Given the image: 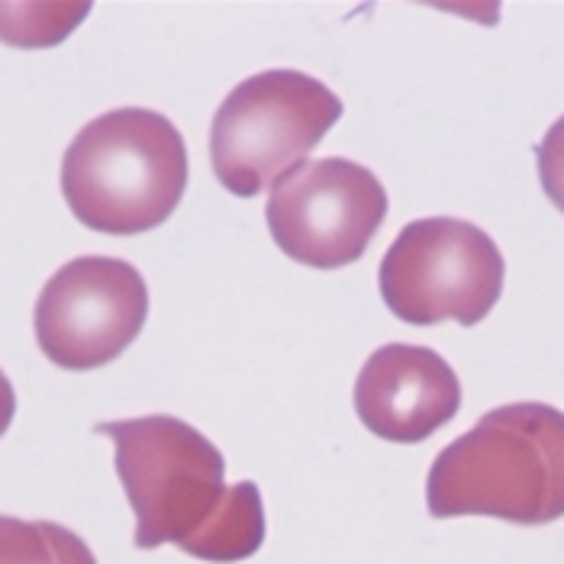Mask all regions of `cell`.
Instances as JSON below:
<instances>
[{
	"mask_svg": "<svg viewBox=\"0 0 564 564\" xmlns=\"http://www.w3.org/2000/svg\"><path fill=\"white\" fill-rule=\"evenodd\" d=\"M13 413H17V393H13L10 378L0 371V435L10 430V423H13Z\"/></svg>",
	"mask_w": 564,
	"mask_h": 564,
	"instance_id": "cell-12",
	"label": "cell"
},
{
	"mask_svg": "<svg viewBox=\"0 0 564 564\" xmlns=\"http://www.w3.org/2000/svg\"><path fill=\"white\" fill-rule=\"evenodd\" d=\"M0 564H97L82 535L58 522L0 513Z\"/></svg>",
	"mask_w": 564,
	"mask_h": 564,
	"instance_id": "cell-9",
	"label": "cell"
},
{
	"mask_svg": "<svg viewBox=\"0 0 564 564\" xmlns=\"http://www.w3.org/2000/svg\"><path fill=\"white\" fill-rule=\"evenodd\" d=\"M149 319V288L130 261L82 256L62 264L33 310L43 355L65 371H94L120 358Z\"/></svg>",
	"mask_w": 564,
	"mask_h": 564,
	"instance_id": "cell-7",
	"label": "cell"
},
{
	"mask_svg": "<svg viewBox=\"0 0 564 564\" xmlns=\"http://www.w3.org/2000/svg\"><path fill=\"white\" fill-rule=\"evenodd\" d=\"M384 217V184L351 159L304 162L274 184L264 207L274 246L288 259L319 271L355 264Z\"/></svg>",
	"mask_w": 564,
	"mask_h": 564,
	"instance_id": "cell-6",
	"label": "cell"
},
{
	"mask_svg": "<svg viewBox=\"0 0 564 564\" xmlns=\"http://www.w3.org/2000/svg\"><path fill=\"white\" fill-rule=\"evenodd\" d=\"M90 13V3H0V40L17 48L62 43Z\"/></svg>",
	"mask_w": 564,
	"mask_h": 564,
	"instance_id": "cell-10",
	"label": "cell"
},
{
	"mask_svg": "<svg viewBox=\"0 0 564 564\" xmlns=\"http://www.w3.org/2000/svg\"><path fill=\"white\" fill-rule=\"evenodd\" d=\"M497 242L468 219L426 217L400 229L381 259V297L410 326H478L503 294Z\"/></svg>",
	"mask_w": 564,
	"mask_h": 564,
	"instance_id": "cell-5",
	"label": "cell"
},
{
	"mask_svg": "<svg viewBox=\"0 0 564 564\" xmlns=\"http://www.w3.org/2000/svg\"><path fill=\"white\" fill-rule=\"evenodd\" d=\"M113 438V465L135 513V549L177 545L200 562L252 558L264 542V503L252 480L226 487L217 445L174 416L97 423Z\"/></svg>",
	"mask_w": 564,
	"mask_h": 564,
	"instance_id": "cell-1",
	"label": "cell"
},
{
	"mask_svg": "<svg viewBox=\"0 0 564 564\" xmlns=\"http://www.w3.org/2000/svg\"><path fill=\"white\" fill-rule=\"evenodd\" d=\"M435 520L494 517L549 525L564 517V413L549 403H507L435 455L426 478Z\"/></svg>",
	"mask_w": 564,
	"mask_h": 564,
	"instance_id": "cell-2",
	"label": "cell"
},
{
	"mask_svg": "<svg viewBox=\"0 0 564 564\" xmlns=\"http://www.w3.org/2000/svg\"><path fill=\"white\" fill-rule=\"evenodd\" d=\"M462 410L455 368L426 346L391 343L371 351L355 381V413L384 442L413 445L448 426Z\"/></svg>",
	"mask_w": 564,
	"mask_h": 564,
	"instance_id": "cell-8",
	"label": "cell"
},
{
	"mask_svg": "<svg viewBox=\"0 0 564 564\" xmlns=\"http://www.w3.org/2000/svg\"><path fill=\"white\" fill-rule=\"evenodd\" d=\"M343 110L333 87L294 68L246 78L226 94L210 127L217 181L236 197H259L304 165Z\"/></svg>",
	"mask_w": 564,
	"mask_h": 564,
	"instance_id": "cell-4",
	"label": "cell"
},
{
	"mask_svg": "<svg viewBox=\"0 0 564 564\" xmlns=\"http://www.w3.org/2000/svg\"><path fill=\"white\" fill-rule=\"evenodd\" d=\"M535 162L545 197L564 214V117H558L535 145Z\"/></svg>",
	"mask_w": 564,
	"mask_h": 564,
	"instance_id": "cell-11",
	"label": "cell"
},
{
	"mask_svg": "<svg viewBox=\"0 0 564 564\" xmlns=\"http://www.w3.org/2000/svg\"><path fill=\"white\" fill-rule=\"evenodd\" d=\"M184 191V135L165 113L145 107L94 117L62 159L65 204L94 232H149L172 217Z\"/></svg>",
	"mask_w": 564,
	"mask_h": 564,
	"instance_id": "cell-3",
	"label": "cell"
}]
</instances>
